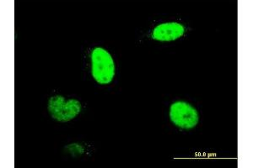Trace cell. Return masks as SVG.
Returning <instances> with one entry per match:
<instances>
[{"mask_svg":"<svg viewBox=\"0 0 253 168\" xmlns=\"http://www.w3.org/2000/svg\"><path fill=\"white\" fill-rule=\"evenodd\" d=\"M170 118L175 126L184 130L194 128L199 120L197 109L184 101H176L171 104Z\"/></svg>","mask_w":253,"mask_h":168,"instance_id":"obj_3","label":"cell"},{"mask_svg":"<svg viewBox=\"0 0 253 168\" xmlns=\"http://www.w3.org/2000/svg\"><path fill=\"white\" fill-rule=\"evenodd\" d=\"M184 26L181 24L170 22L161 24L153 31V38L160 41H172L183 35Z\"/></svg>","mask_w":253,"mask_h":168,"instance_id":"obj_4","label":"cell"},{"mask_svg":"<svg viewBox=\"0 0 253 168\" xmlns=\"http://www.w3.org/2000/svg\"><path fill=\"white\" fill-rule=\"evenodd\" d=\"M93 77L100 84L106 85L112 83L115 76V63L107 50L96 47L91 53Z\"/></svg>","mask_w":253,"mask_h":168,"instance_id":"obj_1","label":"cell"},{"mask_svg":"<svg viewBox=\"0 0 253 168\" xmlns=\"http://www.w3.org/2000/svg\"><path fill=\"white\" fill-rule=\"evenodd\" d=\"M48 111L53 120L68 122L81 113V103L75 99L66 100L63 96L56 95L49 100Z\"/></svg>","mask_w":253,"mask_h":168,"instance_id":"obj_2","label":"cell"}]
</instances>
